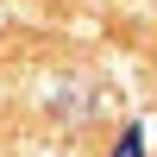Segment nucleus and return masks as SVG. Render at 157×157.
Returning a JSON list of instances; mask_svg holds the SVG:
<instances>
[]
</instances>
